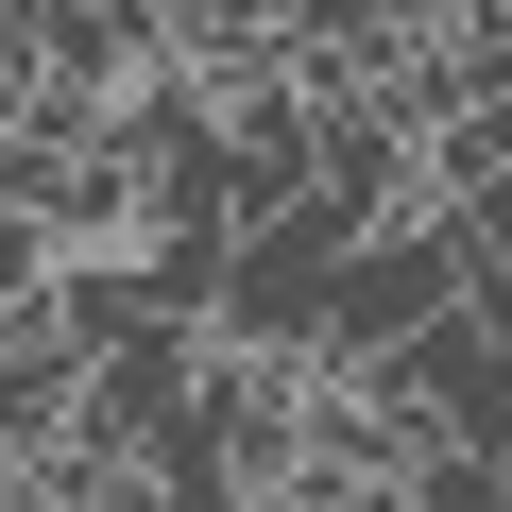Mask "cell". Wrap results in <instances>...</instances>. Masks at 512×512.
I'll return each mask as SVG.
<instances>
[{
  "label": "cell",
  "instance_id": "1",
  "mask_svg": "<svg viewBox=\"0 0 512 512\" xmlns=\"http://www.w3.org/2000/svg\"><path fill=\"white\" fill-rule=\"evenodd\" d=\"M86 342L52 325V308H0V461H52L69 427H86Z\"/></svg>",
  "mask_w": 512,
  "mask_h": 512
}]
</instances>
